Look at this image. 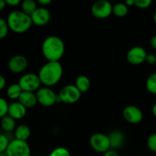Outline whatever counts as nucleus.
Returning <instances> with one entry per match:
<instances>
[{"instance_id":"obj_8","label":"nucleus","mask_w":156,"mask_h":156,"mask_svg":"<svg viewBox=\"0 0 156 156\" xmlns=\"http://www.w3.org/2000/svg\"><path fill=\"white\" fill-rule=\"evenodd\" d=\"M81 92L74 85H67L63 87L58 94L60 101L66 104L76 103L81 97Z\"/></svg>"},{"instance_id":"obj_33","label":"nucleus","mask_w":156,"mask_h":156,"mask_svg":"<svg viewBox=\"0 0 156 156\" xmlns=\"http://www.w3.org/2000/svg\"><path fill=\"white\" fill-rule=\"evenodd\" d=\"M6 85V80L2 75H0V91L3 89Z\"/></svg>"},{"instance_id":"obj_3","label":"nucleus","mask_w":156,"mask_h":156,"mask_svg":"<svg viewBox=\"0 0 156 156\" xmlns=\"http://www.w3.org/2000/svg\"><path fill=\"white\" fill-rule=\"evenodd\" d=\"M7 24L11 30L17 34H22L29 30L32 24L31 16L22 11H13L8 15Z\"/></svg>"},{"instance_id":"obj_22","label":"nucleus","mask_w":156,"mask_h":156,"mask_svg":"<svg viewBox=\"0 0 156 156\" xmlns=\"http://www.w3.org/2000/svg\"><path fill=\"white\" fill-rule=\"evenodd\" d=\"M113 14L119 18L125 16L128 14V7L125 3H116L113 5Z\"/></svg>"},{"instance_id":"obj_38","label":"nucleus","mask_w":156,"mask_h":156,"mask_svg":"<svg viewBox=\"0 0 156 156\" xmlns=\"http://www.w3.org/2000/svg\"><path fill=\"white\" fill-rule=\"evenodd\" d=\"M151 111H152L153 115H154V117H156V103H154V105H153L152 109H151Z\"/></svg>"},{"instance_id":"obj_41","label":"nucleus","mask_w":156,"mask_h":156,"mask_svg":"<svg viewBox=\"0 0 156 156\" xmlns=\"http://www.w3.org/2000/svg\"><path fill=\"white\" fill-rule=\"evenodd\" d=\"M35 156H41V155H35Z\"/></svg>"},{"instance_id":"obj_30","label":"nucleus","mask_w":156,"mask_h":156,"mask_svg":"<svg viewBox=\"0 0 156 156\" xmlns=\"http://www.w3.org/2000/svg\"><path fill=\"white\" fill-rule=\"evenodd\" d=\"M145 62L148 64H151V65L156 63V56L155 55L152 54V53L147 54L146 59H145Z\"/></svg>"},{"instance_id":"obj_21","label":"nucleus","mask_w":156,"mask_h":156,"mask_svg":"<svg viewBox=\"0 0 156 156\" xmlns=\"http://www.w3.org/2000/svg\"><path fill=\"white\" fill-rule=\"evenodd\" d=\"M22 91V89L18 85V83H16L11 85L8 88L6 93H7V96L9 98L12 99V100H16V99H18Z\"/></svg>"},{"instance_id":"obj_14","label":"nucleus","mask_w":156,"mask_h":156,"mask_svg":"<svg viewBox=\"0 0 156 156\" xmlns=\"http://www.w3.org/2000/svg\"><path fill=\"white\" fill-rule=\"evenodd\" d=\"M27 108L23 106L20 102H13L9 105L8 115L15 120H20L25 116Z\"/></svg>"},{"instance_id":"obj_6","label":"nucleus","mask_w":156,"mask_h":156,"mask_svg":"<svg viewBox=\"0 0 156 156\" xmlns=\"http://www.w3.org/2000/svg\"><path fill=\"white\" fill-rule=\"evenodd\" d=\"M18 85H20L23 91L34 92L39 89L41 83L38 75L34 73H27L20 78Z\"/></svg>"},{"instance_id":"obj_29","label":"nucleus","mask_w":156,"mask_h":156,"mask_svg":"<svg viewBox=\"0 0 156 156\" xmlns=\"http://www.w3.org/2000/svg\"><path fill=\"white\" fill-rule=\"evenodd\" d=\"M152 2L151 0H135L134 5H136L137 8L139 9H147L150 7Z\"/></svg>"},{"instance_id":"obj_11","label":"nucleus","mask_w":156,"mask_h":156,"mask_svg":"<svg viewBox=\"0 0 156 156\" xmlns=\"http://www.w3.org/2000/svg\"><path fill=\"white\" fill-rule=\"evenodd\" d=\"M123 117L128 123L132 124H137L139 123L143 119V114L140 108L133 105H129L124 108Z\"/></svg>"},{"instance_id":"obj_18","label":"nucleus","mask_w":156,"mask_h":156,"mask_svg":"<svg viewBox=\"0 0 156 156\" xmlns=\"http://www.w3.org/2000/svg\"><path fill=\"white\" fill-rule=\"evenodd\" d=\"M75 86L82 93H85L90 89V81L86 76H79L75 80Z\"/></svg>"},{"instance_id":"obj_37","label":"nucleus","mask_w":156,"mask_h":156,"mask_svg":"<svg viewBox=\"0 0 156 156\" xmlns=\"http://www.w3.org/2000/svg\"><path fill=\"white\" fill-rule=\"evenodd\" d=\"M6 1H4V0H0V10L4 9V8L6 7Z\"/></svg>"},{"instance_id":"obj_5","label":"nucleus","mask_w":156,"mask_h":156,"mask_svg":"<svg viewBox=\"0 0 156 156\" xmlns=\"http://www.w3.org/2000/svg\"><path fill=\"white\" fill-rule=\"evenodd\" d=\"M8 156H31V149L26 141L11 140L6 151Z\"/></svg>"},{"instance_id":"obj_9","label":"nucleus","mask_w":156,"mask_h":156,"mask_svg":"<svg viewBox=\"0 0 156 156\" xmlns=\"http://www.w3.org/2000/svg\"><path fill=\"white\" fill-rule=\"evenodd\" d=\"M91 12L95 18L103 19L108 18L113 13V5L108 1L100 0L92 5Z\"/></svg>"},{"instance_id":"obj_17","label":"nucleus","mask_w":156,"mask_h":156,"mask_svg":"<svg viewBox=\"0 0 156 156\" xmlns=\"http://www.w3.org/2000/svg\"><path fill=\"white\" fill-rule=\"evenodd\" d=\"M31 136V129L28 126L24 124L19 125L15 129V137L16 140L27 142Z\"/></svg>"},{"instance_id":"obj_24","label":"nucleus","mask_w":156,"mask_h":156,"mask_svg":"<svg viewBox=\"0 0 156 156\" xmlns=\"http://www.w3.org/2000/svg\"><path fill=\"white\" fill-rule=\"evenodd\" d=\"M9 30L7 21L2 18H0V39H3L7 36Z\"/></svg>"},{"instance_id":"obj_4","label":"nucleus","mask_w":156,"mask_h":156,"mask_svg":"<svg viewBox=\"0 0 156 156\" xmlns=\"http://www.w3.org/2000/svg\"><path fill=\"white\" fill-rule=\"evenodd\" d=\"M38 103L44 107L53 106L55 103L60 101L58 94H56L52 89L48 87L40 88L35 94Z\"/></svg>"},{"instance_id":"obj_28","label":"nucleus","mask_w":156,"mask_h":156,"mask_svg":"<svg viewBox=\"0 0 156 156\" xmlns=\"http://www.w3.org/2000/svg\"><path fill=\"white\" fill-rule=\"evenodd\" d=\"M147 146L151 152L156 153V133H153L148 136L147 140Z\"/></svg>"},{"instance_id":"obj_31","label":"nucleus","mask_w":156,"mask_h":156,"mask_svg":"<svg viewBox=\"0 0 156 156\" xmlns=\"http://www.w3.org/2000/svg\"><path fill=\"white\" fill-rule=\"evenodd\" d=\"M6 5H9L15 6L20 4L21 2H20V0H6Z\"/></svg>"},{"instance_id":"obj_27","label":"nucleus","mask_w":156,"mask_h":156,"mask_svg":"<svg viewBox=\"0 0 156 156\" xmlns=\"http://www.w3.org/2000/svg\"><path fill=\"white\" fill-rule=\"evenodd\" d=\"M49 156H70V153L66 148L58 147L54 149Z\"/></svg>"},{"instance_id":"obj_2","label":"nucleus","mask_w":156,"mask_h":156,"mask_svg":"<svg viewBox=\"0 0 156 156\" xmlns=\"http://www.w3.org/2000/svg\"><path fill=\"white\" fill-rule=\"evenodd\" d=\"M62 75L63 67L61 62H47L40 69L38 76L41 83L50 88L59 82Z\"/></svg>"},{"instance_id":"obj_15","label":"nucleus","mask_w":156,"mask_h":156,"mask_svg":"<svg viewBox=\"0 0 156 156\" xmlns=\"http://www.w3.org/2000/svg\"><path fill=\"white\" fill-rule=\"evenodd\" d=\"M18 100V102H20L26 108H33L38 104L35 93L29 92V91H22Z\"/></svg>"},{"instance_id":"obj_1","label":"nucleus","mask_w":156,"mask_h":156,"mask_svg":"<svg viewBox=\"0 0 156 156\" xmlns=\"http://www.w3.org/2000/svg\"><path fill=\"white\" fill-rule=\"evenodd\" d=\"M41 50L48 62H59L65 51L64 43L59 37L49 36L41 46Z\"/></svg>"},{"instance_id":"obj_19","label":"nucleus","mask_w":156,"mask_h":156,"mask_svg":"<svg viewBox=\"0 0 156 156\" xmlns=\"http://www.w3.org/2000/svg\"><path fill=\"white\" fill-rule=\"evenodd\" d=\"M15 120L8 114L1 119V127L5 132L10 133L15 130Z\"/></svg>"},{"instance_id":"obj_10","label":"nucleus","mask_w":156,"mask_h":156,"mask_svg":"<svg viewBox=\"0 0 156 156\" xmlns=\"http://www.w3.org/2000/svg\"><path fill=\"white\" fill-rule=\"evenodd\" d=\"M147 54L148 53L143 47L137 46L132 47L128 50L126 54V59L128 62L132 65H140L145 62Z\"/></svg>"},{"instance_id":"obj_12","label":"nucleus","mask_w":156,"mask_h":156,"mask_svg":"<svg viewBox=\"0 0 156 156\" xmlns=\"http://www.w3.org/2000/svg\"><path fill=\"white\" fill-rule=\"evenodd\" d=\"M28 59L22 55H15L9 59L8 67L9 70L14 73H20L24 72L28 66Z\"/></svg>"},{"instance_id":"obj_39","label":"nucleus","mask_w":156,"mask_h":156,"mask_svg":"<svg viewBox=\"0 0 156 156\" xmlns=\"http://www.w3.org/2000/svg\"><path fill=\"white\" fill-rule=\"evenodd\" d=\"M0 156H8V155H7V154H6V152H1V153H0Z\"/></svg>"},{"instance_id":"obj_26","label":"nucleus","mask_w":156,"mask_h":156,"mask_svg":"<svg viewBox=\"0 0 156 156\" xmlns=\"http://www.w3.org/2000/svg\"><path fill=\"white\" fill-rule=\"evenodd\" d=\"M9 105L6 101V99L0 97V119H2L8 114Z\"/></svg>"},{"instance_id":"obj_23","label":"nucleus","mask_w":156,"mask_h":156,"mask_svg":"<svg viewBox=\"0 0 156 156\" xmlns=\"http://www.w3.org/2000/svg\"><path fill=\"white\" fill-rule=\"evenodd\" d=\"M146 88L152 94H156V73L150 75L146 80Z\"/></svg>"},{"instance_id":"obj_13","label":"nucleus","mask_w":156,"mask_h":156,"mask_svg":"<svg viewBox=\"0 0 156 156\" xmlns=\"http://www.w3.org/2000/svg\"><path fill=\"white\" fill-rule=\"evenodd\" d=\"M32 24L37 26L46 25L50 19V14L47 9L44 7L38 8L31 15Z\"/></svg>"},{"instance_id":"obj_35","label":"nucleus","mask_w":156,"mask_h":156,"mask_svg":"<svg viewBox=\"0 0 156 156\" xmlns=\"http://www.w3.org/2000/svg\"><path fill=\"white\" fill-rule=\"evenodd\" d=\"M38 3L43 6H46L51 3V0H38Z\"/></svg>"},{"instance_id":"obj_34","label":"nucleus","mask_w":156,"mask_h":156,"mask_svg":"<svg viewBox=\"0 0 156 156\" xmlns=\"http://www.w3.org/2000/svg\"><path fill=\"white\" fill-rule=\"evenodd\" d=\"M150 45L154 50H156V35H154L151 38V40H150Z\"/></svg>"},{"instance_id":"obj_25","label":"nucleus","mask_w":156,"mask_h":156,"mask_svg":"<svg viewBox=\"0 0 156 156\" xmlns=\"http://www.w3.org/2000/svg\"><path fill=\"white\" fill-rule=\"evenodd\" d=\"M9 143H10V140H9V137L6 134L0 133V153L6 152Z\"/></svg>"},{"instance_id":"obj_36","label":"nucleus","mask_w":156,"mask_h":156,"mask_svg":"<svg viewBox=\"0 0 156 156\" xmlns=\"http://www.w3.org/2000/svg\"><path fill=\"white\" fill-rule=\"evenodd\" d=\"M134 1L135 0H127L125 2V4L126 5L127 7H128V6H132L133 5H134Z\"/></svg>"},{"instance_id":"obj_40","label":"nucleus","mask_w":156,"mask_h":156,"mask_svg":"<svg viewBox=\"0 0 156 156\" xmlns=\"http://www.w3.org/2000/svg\"><path fill=\"white\" fill-rule=\"evenodd\" d=\"M154 23H155V24H156V11H155V12H154Z\"/></svg>"},{"instance_id":"obj_7","label":"nucleus","mask_w":156,"mask_h":156,"mask_svg":"<svg viewBox=\"0 0 156 156\" xmlns=\"http://www.w3.org/2000/svg\"><path fill=\"white\" fill-rule=\"evenodd\" d=\"M90 144L93 150L100 153H104L110 149L109 136L101 133H96L90 136Z\"/></svg>"},{"instance_id":"obj_32","label":"nucleus","mask_w":156,"mask_h":156,"mask_svg":"<svg viewBox=\"0 0 156 156\" xmlns=\"http://www.w3.org/2000/svg\"><path fill=\"white\" fill-rule=\"evenodd\" d=\"M102 156H119V155L115 150H113V149H110V150H108L107 152H104L103 155Z\"/></svg>"},{"instance_id":"obj_20","label":"nucleus","mask_w":156,"mask_h":156,"mask_svg":"<svg viewBox=\"0 0 156 156\" xmlns=\"http://www.w3.org/2000/svg\"><path fill=\"white\" fill-rule=\"evenodd\" d=\"M21 11L29 16H31L38 9L37 3L34 0H24L21 2Z\"/></svg>"},{"instance_id":"obj_16","label":"nucleus","mask_w":156,"mask_h":156,"mask_svg":"<svg viewBox=\"0 0 156 156\" xmlns=\"http://www.w3.org/2000/svg\"><path fill=\"white\" fill-rule=\"evenodd\" d=\"M108 136L110 139V148L119 149V148L122 147L124 143V140H125V137L122 132L115 130L112 132Z\"/></svg>"}]
</instances>
